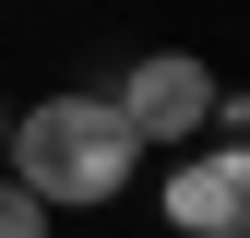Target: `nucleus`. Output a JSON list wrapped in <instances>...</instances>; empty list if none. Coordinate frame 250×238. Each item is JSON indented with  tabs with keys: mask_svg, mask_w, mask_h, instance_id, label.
<instances>
[{
	"mask_svg": "<svg viewBox=\"0 0 250 238\" xmlns=\"http://www.w3.org/2000/svg\"><path fill=\"white\" fill-rule=\"evenodd\" d=\"M131 167H143V131L119 119V96H36L12 119V178L48 215L60 202H119Z\"/></svg>",
	"mask_w": 250,
	"mask_h": 238,
	"instance_id": "f257e3e1",
	"label": "nucleus"
},
{
	"mask_svg": "<svg viewBox=\"0 0 250 238\" xmlns=\"http://www.w3.org/2000/svg\"><path fill=\"white\" fill-rule=\"evenodd\" d=\"M214 96H227V83H214L191 48H155V60L119 72V119H131L143 143H203L214 131Z\"/></svg>",
	"mask_w": 250,
	"mask_h": 238,
	"instance_id": "f03ea898",
	"label": "nucleus"
},
{
	"mask_svg": "<svg viewBox=\"0 0 250 238\" xmlns=\"http://www.w3.org/2000/svg\"><path fill=\"white\" fill-rule=\"evenodd\" d=\"M167 226L179 238H250V155H179L167 167Z\"/></svg>",
	"mask_w": 250,
	"mask_h": 238,
	"instance_id": "7ed1b4c3",
	"label": "nucleus"
},
{
	"mask_svg": "<svg viewBox=\"0 0 250 238\" xmlns=\"http://www.w3.org/2000/svg\"><path fill=\"white\" fill-rule=\"evenodd\" d=\"M0 238H48V202L24 191V178H0Z\"/></svg>",
	"mask_w": 250,
	"mask_h": 238,
	"instance_id": "20e7f679",
	"label": "nucleus"
},
{
	"mask_svg": "<svg viewBox=\"0 0 250 238\" xmlns=\"http://www.w3.org/2000/svg\"><path fill=\"white\" fill-rule=\"evenodd\" d=\"M214 155H250V96H214Z\"/></svg>",
	"mask_w": 250,
	"mask_h": 238,
	"instance_id": "39448f33",
	"label": "nucleus"
},
{
	"mask_svg": "<svg viewBox=\"0 0 250 238\" xmlns=\"http://www.w3.org/2000/svg\"><path fill=\"white\" fill-rule=\"evenodd\" d=\"M0 155H12V107H0Z\"/></svg>",
	"mask_w": 250,
	"mask_h": 238,
	"instance_id": "423d86ee",
	"label": "nucleus"
}]
</instances>
